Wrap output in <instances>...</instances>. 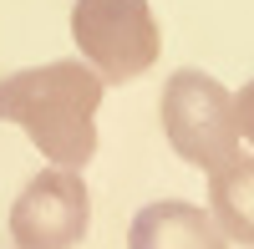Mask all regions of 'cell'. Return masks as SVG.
Here are the masks:
<instances>
[{"instance_id":"obj_1","label":"cell","mask_w":254,"mask_h":249,"mask_svg":"<svg viewBox=\"0 0 254 249\" xmlns=\"http://www.w3.org/2000/svg\"><path fill=\"white\" fill-rule=\"evenodd\" d=\"M102 81L81 56H61L46 66H26L0 81V122H15L46 163L56 168H87L97 153V107Z\"/></svg>"},{"instance_id":"obj_2","label":"cell","mask_w":254,"mask_h":249,"mask_svg":"<svg viewBox=\"0 0 254 249\" xmlns=\"http://www.w3.org/2000/svg\"><path fill=\"white\" fill-rule=\"evenodd\" d=\"M163 132L168 148L183 163H193L198 173H214L219 163L239 153V112H234V92L214 81L208 71L183 66L168 76L163 87Z\"/></svg>"},{"instance_id":"obj_3","label":"cell","mask_w":254,"mask_h":249,"mask_svg":"<svg viewBox=\"0 0 254 249\" xmlns=\"http://www.w3.org/2000/svg\"><path fill=\"white\" fill-rule=\"evenodd\" d=\"M71 41L102 81H132L158 61V20L147 0H76Z\"/></svg>"},{"instance_id":"obj_4","label":"cell","mask_w":254,"mask_h":249,"mask_svg":"<svg viewBox=\"0 0 254 249\" xmlns=\"http://www.w3.org/2000/svg\"><path fill=\"white\" fill-rule=\"evenodd\" d=\"M92 224V198L76 168L36 173L10 203V239L15 249H76Z\"/></svg>"},{"instance_id":"obj_5","label":"cell","mask_w":254,"mask_h":249,"mask_svg":"<svg viewBox=\"0 0 254 249\" xmlns=\"http://www.w3.org/2000/svg\"><path fill=\"white\" fill-rule=\"evenodd\" d=\"M127 249H229V244H224V229L214 224V214H203L198 203L158 198L132 219Z\"/></svg>"},{"instance_id":"obj_6","label":"cell","mask_w":254,"mask_h":249,"mask_svg":"<svg viewBox=\"0 0 254 249\" xmlns=\"http://www.w3.org/2000/svg\"><path fill=\"white\" fill-rule=\"evenodd\" d=\"M208 214L224 239L254 244V158H229L208 173Z\"/></svg>"},{"instance_id":"obj_7","label":"cell","mask_w":254,"mask_h":249,"mask_svg":"<svg viewBox=\"0 0 254 249\" xmlns=\"http://www.w3.org/2000/svg\"><path fill=\"white\" fill-rule=\"evenodd\" d=\"M234 112H239V137L254 142V81H244V92L234 97Z\"/></svg>"}]
</instances>
